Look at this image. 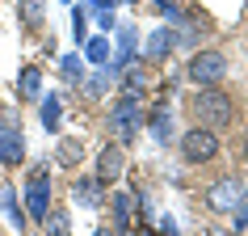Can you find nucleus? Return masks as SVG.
I'll return each mask as SVG.
<instances>
[{"instance_id": "1", "label": "nucleus", "mask_w": 248, "mask_h": 236, "mask_svg": "<svg viewBox=\"0 0 248 236\" xmlns=\"http://www.w3.org/2000/svg\"><path fill=\"white\" fill-rule=\"evenodd\" d=\"M189 114H194L198 127H206V131H223V127H232V118H235V101L219 89V84H210V89L194 93Z\"/></svg>"}, {"instance_id": "2", "label": "nucleus", "mask_w": 248, "mask_h": 236, "mask_svg": "<svg viewBox=\"0 0 248 236\" xmlns=\"http://www.w3.org/2000/svg\"><path fill=\"white\" fill-rule=\"evenodd\" d=\"M139 122H143L139 89H126V93L114 101V110H109V131H114L118 139H131V135H139Z\"/></svg>"}, {"instance_id": "3", "label": "nucleus", "mask_w": 248, "mask_h": 236, "mask_svg": "<svg viewBox=\"0 0 248 236\" xmlns=\"http://www.w3.org/2000/svg\"><path fill=\"white\" fill-rule=\"evenodd\" d=\"M185 76L194 80L198 89L219 84V80L227 76V55H223V51H198L194 59H189V67H185Z\"/></svg>"}, {"instance_id": "4", "label": "nucleus", "mask_w": 248, "mask_h": 236, "mask_svg": "<svg viewBox=\"0 0 248 236\" xmlns=\"http://www.w3.org/2000/svg\"><path fill=\"white\" fill-rule=\"evenodd\" d=\"M181 156L189 165H210V160L219 156V135L206 131V127H189L181 135Z\"/></svg>"}, {"instance_id": "5", "label": "nucleus", "mask_w": 248, "mask_h": 236, "mask_svg": "<svg viewBox=\"0 0 248 236\" xmlns=\"http://www.w3.org/2000/svg\"><path fill=\"white\" fill-rule=\"evenodd\" d=\"M26 211L34 215V219H46L51 215V169H34L26 182Z\"/></svg>"}, {"instance_id": "6", "label": "nucleus", "mask_w": 248, "mask_h": 236, "mask_svg": "<svg viewBox=\"0 0 248 236\" xmlns=\"http://www.w3.org/2000/svg\"><path fill=\"white\" fill-rule=\"evenodd\" d=\"M240 198H244V182L240 177H223L219 185H210V211H235Z\"/></svg>"}, {"instance_id": "7", "label": "nucleus", "mask_w": 248, "mask_h": 236, "mask_svg": "<svg viewBox=\"0 0 248 236\" xmlns=\"http://www.w3.org/2000/svg\"><path fill=\"white\" fill-rule=\"evenodd\" d=\"M0 160H4L9 169L26 160V135L17 131V127H9V122L0 127Z\"/></svg>"}, {"instance_id": "8", "label": "nucleus", "mask_w": 248, "mask_h": 236, "mask_svg": "<svg viewBox=\"0 0 248 236\" xmlns=\"http://www.w3.org/2000/svg\"><path fill=\"white\" fill-rule=\"evenodd\" d=\"M118 177H122V148L105 144L101 152H97V182L109 185V182H118Z\"/></svg>"}, {"instance_id": "9", "label": "nucleus", "mask_w": 248, "mask_h": 236, "mask_svg": "<svg viewBox=\"0 0 248 236\" xmlns=\"http://www.w3.org/2000/svg\"><path fill=\"white\" fill-rule=\"evenodd\" d=\"M101 190L105 185L97 182V177H80V182L72 185V198H76L80 207H101Z\"/></svg>"}, {"instance_id": "10", "label": "nucleus", "mask_w": 248, "mask_h": 236, "mask_svg": "<svg viewBox=\"0 0 248 236\" xmlns=\"http://www.w3.org/2000/svg\"><path fill=\"white\" fill-rule=\"evenodd\" d=\"M59 114H63V105H59V97H55V93H51V97H46V101H42V127H46V131H59Z\"/></svg>"}, {"instance_id": "11", "label": "nucleus", "mask_w": 248, "mask_h": 236, "mask_svg": "<svg viewBox=\"0 0 248 236\" xmlns=\"http://www.w3.org/2000/svg\"><path fill=\"white\" fill-rule=\"evenodd\" d=\"M80 160H84V148H80L76 139H63V144H59V165H63V169H76Z\"/></svg>"}, {"instance_id": "12", "label": "nucleus", "mask_w": 248, "mask_h": 236, "mask_svg": "<svg viewBox=\"0 0 248 236\" xmlns=\"http://www.w3.org/2000/svg\"><path fill=\"white\" fill-rule=\"evenodd\" d=\"M169 51H172V30H156V34L147 38V55L160 59V55H169Z\"/></svg>"}, {"instance_id": "13", "label": "nucleus", "mask_w": 248, "mask_h": 236, "mask_svg": "<svg viewBox=\"0 0 248 236\" xmlns=\"http://www.w3.org/2000/svg\"><path fill=\"white\" fill-rule=\"evenodd\" d=\"M21 21L26 26H42V0H21Z\"/></svg>"}, {"instance_id": "14", "label": "nucleus", "mask_w": 248, "mask_h": 236, "mask_svg": "<svg viewBox=\"0 0 248 236\" xmlns=\"http://www.w3.org/2000/svg\"><path fill=\"white\" fill-rule=\"evenodd\" d=\"M114 215H118V223H131V215H135V198H131V194H118V198H114Z\"/></svg>"}, {"instance_id": "15", "label": "nucleus", "mask_w": 248, "mask_h": 236, "mask_svg": "<svg viewBox=\"0 0 248 236\" xmlns=\"http://www.w3.org/2000/svg\"><path fill=\"white\" fill-rule=\"evenodd\" d=\"M38 84H42L38 67H26V72H21V93H26V97H38Z\"/></svg>"}, {"instance_id": "16", "label": "nucleus", "mask_w": 248, "mask_h": 236, "mask_svg": "<svg viewBox=\"0 0 248 236\" xmlns=\"http://www.w3.org/2000/svg\"><path fill=\"white\" fill-rule=\"evenodd\" d=\"M42 223H46V236H67V228H72V223H67V215H63V211H59V215H46V219H42Z\"/></svg>"}, {"instance_id": "17", "label": "nucleus", "mask_w": 248, "mask_h": 236, "mask_svg": "<svg viewBox=\"0 0 248 236\" xmlns=\"http://www.w3.org/2000/svg\"><path fill=\"white\" fill-rule=\"evenodd\" d=\"M84 55H89L93 64H105V55H109V47H105V38H93L89 47H84Z\"/></svg>"}, {"instance_id": "18", "label": "nucleus", "mask_w": 248, "mask_h": 236, "mask_svg": "<svg viewBox=\"0 0 248 236\" xmlns=\"http://www.w3.org/2000/svg\"><path fill=\"white\" fill-rule=\"evenodd\" d=\"M152 131H156L160 144L169 139V114H164V110H156V114H152Z\"/></svg>"}, {"instance_id": "19", "label": "nucleus", "mask_w": 248, "mask_h": 236, "mask_svg": "<svg viewBox=\"0 0 248 236\" xmlns=\"http://www.w3.org/2000/svg\"><path fill=\"white\" fill-rule=\"evenodd\" d=\"M118 47H122V55H131V51H135V30H131V26L118 30Z\"/></svg>"}, {"instance_id": "20", "label": "nucleus", "mask_w": 248, "mask_h": 236, "mask_svg": "<svg viewBox=\"0 0 248 236\" xmlns=\"http://www.w3.org/2000/svg\"><path fill=\"white\" fill-rule=\"evenodd\" d=\"M63 76L67 80H80V59H76V55H67V59H63Z\"/></svg>"}, {"instance_id": "21", "label": "nucleus", "mask_w": 248, "mask_h": 236, "mask_svg": "<svg viewBox=\"0 0 248 236\" xmlns=\"http://www.w3.org/2000/svg\"><path fill=\"white\" fill-rule=\"evenodd\" d=\"M160 13H169V17H181V9H177V0H152Z\"/></svg>"}, {"instance_id": "22", "label": "nucleus", "mask_w": 248, "mask_h": 236, "mask_svg": "<svg viewBox=\"0 0 248 236\" xmlns=\"http://www.w3.org/2000/svg\"><path fill=\"white\" fill-rule=\"evenodd\" d=\"M0 202H4V211H9L13 219H21V215H17V202H13V190H0Z\"/></svg>"}, {"instance_id": "23", "label": "nucleus", "mask_w": 248, "mask_h": 236, "mask_svg": "<svg viewBox=\"0 0 248 236\" xmlns=\"http://www.w3.org/2000/svg\"><path fill=\"white\" fill-rule=\"evenodd\" d=\"M89 93H93V97H101V93H105V76H97V80H89Z\"/></svg>"}, {"instance_id": "24", "label": "nucleus", "mask_w": 248, "mask_h": 236, "mask_svg": "<svg viewBox=\"0 0 248 236\" xmlns=\"http://www.w3.org/2000/svg\"><path fill=\"white\" fill-rule=\"evenodd\" d=\"M93 236H118V228H101V232H93Z\"/></svg>"}, {"instance_id": "25", "label": "nucleus", "mask_w": 248, "mask_h": 236, "mask_svg": "<svg viewBox=\"0 0 248 236\" xmlns=\"http://www.w3.org/2000/svg\"><path fill=\"white\" fill-rule=\"evenodd\" d=\"M97 4H101V9H114V4H118V0H97Z\"/></svg>"}, {"instance_id": "26", "label": "nucleus", "mask_w": 248, "mask_h": 236, "mask_svg": "<svg viewBox=\"0 0 248 236\" xmlns=\"http://www.w3.org/2000/svg\"><path fill=\"white\" fill-rule=\"evenodd\" d=\"M244 160H248V135H244Z\"/></svg>"}]
</instances>
